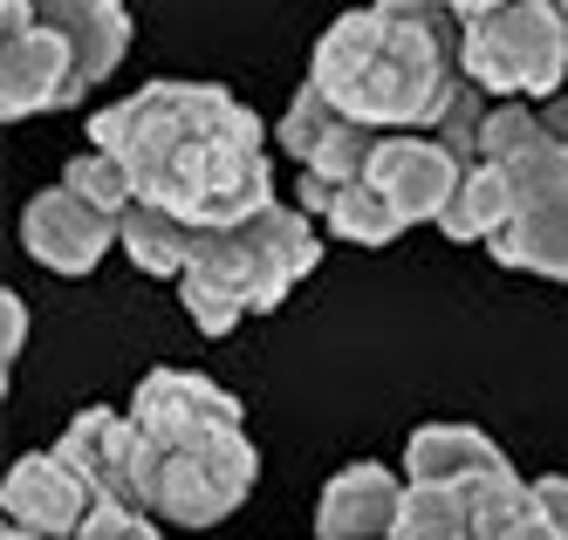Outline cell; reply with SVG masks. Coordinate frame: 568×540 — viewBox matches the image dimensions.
<instances>
[{
    "mask_svg": "<svg viewBox=\"0 0 568 540\" xmlns=\"http://www.w3.org/2000/svg\"><path fill=\"white\" fill-rule=\"evenodd\" d=\"M90 151H110L131 172L138 205L192 233L247 226L274 205L267 131L220 82H144L138 96L90 110Z\"/></svg>",
    "mask_w": 568,
    "mask_h": 540,
    "instance_id": "6da1fadb",
    "label": "cell"
},
{
    "mask_svg": "<svg viewBox=\"0 0 568 540\" xmlns=\"http://www.w3.org/2000/svg\"><path fill=\"white\" fill-rule=\"evenodd\" d=\"M308 82L349 123L371 131H438L466 90V21L438 0H371L322 28Z\"/></svg>",
    "mask_w": 568,
    "mask_h": 540,
    "instance_id": "7a4b0ae2",
    "label": "cell"
},
{
    "mask_svg": "<svg viewBox=\"0 0 568 540\" xmlns=\"http://www.w3.org/2000/svg\"><path fill=\"white\" fill-rule=\"evenodd\" d=\"M322 261V233L302 205H267L247 226L199 233L192 267L179 274V302L206 336H233L247 315H267L295 295V281Z\"/></svg>",
    "mask_w": 568,
    "mask_h": 540,
    "instance_id": "3957f363",
    "label": "cell"
},
{
    "mask_svg": "<svg viewBox=\"0 0 568 540\" xmlns=\"http://www.w3.org/2000/svg\"><path fill=\"white\" fill-rule=\"evenodd\" d=\"M568 75V21L555 0H507L466 21V82L494 103H555Z\"/></svg>",
    "mask_w": 568,
    "mask_h": 540,
    "instance_id": "277c9868",
    "label": "cell"
},
{
    "mask_svg": "<svg viewBox=\"0 0 568 540\" xmlns=\"http://www.w3.org/2000/svg\"><path fill=\"white\" fill-rule=\"evenodd\" d=\"M55 451L90 479L97 507H124V513H151L158 500V479H165V451H158L131 410H110V404H90L75 410L69 431L55 438Z\"/></svg>",
    "mask_w": 568,
    "mask_h": 540,
    "instance_id": "5b68a950",
    "label": "cell"
},
{
    "mask_svg": "<svg viewBox=\"0 0 568 540\" xmlns=\"http://www.w3.org/2000/svg\"><path fill=\"white\" fill-rule=\"evenodd\" d=\"M261 459L247 431H220V438H199L185 451H165V479H158V500L151 520L165 527H220L226 513H240V500L254 492Z\"/></svg>",
    "mask_w": 568,
    "mask_h": 540,
    "instance_id": "8992f818",
    "label": "cell"
},
{
    "mask_svg": "<svg viewBox=\"0 0 568 540\" xmlns=\"http://www.w3.org/2000/svg\"><path fill=\"white\" fill-rule=\"evenodd\" d=\"M131 425L158 451H185L199 438L240 431L247 410H240L233 390H220L213 377H199V369H151V377H138V390H131Z\"/></svg>",
    "mask_w": 568,
    "mask_h": 540,
    "instance_id": "52a82bcc",
    "label": "cell"
},
{
    "mask_svg": "<svg viewBox=\"0 0 568 540\" xmlns=\"http://www.w3.org/2000/svg\"><path fill=\"white\" fill-rule=\"evenodd\" d=\"M21 246H28L34 267L75 281V274L103 267L110 246H124V220L97 213V205L83 192H69V185H49V192H34L28 213H21Z\"/></svg>",
    "mask_w": 568,
    "mask_h": 540,
    "instance_id": "ba28073f",
    "label": "cell"
},
{
    "mask_svg": "<svg viewBox=\"0 0 568 540\" xmlns=\"http://www.w3.org/2000/svg\"><path fill=\"white\" fill-rule=\"evenodd\" d=\"M466 172H473V164L445 144L438 131H390L384 151H377V164H371V185L397 205L404 226H425V220L438 226Z\"/></svg>",
    "mask_w": 568,
    "mask_h": 540,
    "instance_id": "9c48e42d",
    "label": "cell"
},
{
    "mask_svg": "<svg viewBox=\"0 0 568 540\" xmlns=\"http://www.w3.org/2000/svg\"><path fill=\"white\" fill-rule=\"evenodd\" d=\"M0 507H8V527H21V533L83 540V527L97 513V492L62 451H28V459H14L8 486H0Z\"/></svg>",
    "mask_w": 568,
    "mask_h": 540,
    "instance_id": "30bf717a",
    "label": "cell"
},
{
    "mask_svg": "<svg viewBox=\"0 0 568 540\" xmlns=\"http://www.w3.org/2000/svg\"><path fill=\"white\" fill-rule=\"evenodd\" d=\"M90 82H83V62H75V49L49 28L34 21L28 34L0 41V116H34V110H69L83 103Z\"/></svg>",
    "mask_w": 568,
    "mask_h": 540,
    "instance_id": "8fae6325",
    "label": "cell"
},
{
    "mask_svg": "<svg viewBox=\"0 0 568 540\" xmlns=\"http://www.w3.org/2000/svg\"><path fill=\"white\" fill-rule=\"evenodd\" d=\"M404 492H412V479L384 466H343L315 500V540H390Z\"/></svg>",
    "mask_w": 568,
    "mask_h": 540,
    "instance_id": "7c38bea8",
    "label": "cell"
},
{
    "mask_svg": "<svg viewBox=\"0 0 568 540\" xmlns=\"http://www.w3.org/2000/svg\"><path fill=\"white\" fill-rule=\"evenodd\" d=\"M507 451L473 431V425H418L404 445V479L412 486H479V479H507Z\"/></svg>",
    "mask_w": 568,
    "mask_h": 540,
    "instance_id": "4fadbf2b",
    "label": "cell"
},
{
    "mask_svg": "<svg viewBox=\"0 0 568 540\" xmlns=\"http://www.w3.org/2000/svg\"><path fill=\"white\" fill-rule=\"evenodd\" d=\"M34 14H42L75 49L90 90H103V75H116V62L131 55V14H124V0H34Z\"/></svg>",
    "mask_w": 568,
    "mask_h": 540,
    "instance_id": "5bb4252c",
    "label": "cell"
},
{
    "mask_svg": "<svg viewBox=\"0 0 568 540\" xmlns=\"http://www.w3.org/2000/svg\"><path fill=\"white\" fill-rule=\"evenodd\" d=\"M302 213L322 226V233H336L349 246H390L397 233H412L397 220V205L371 185V179H356V185H322V179H302Z\"/></svg>",
    "mask_w": 568,
    "mask_h": 540,
    "instance_id": "9a60e30c",
    "label": "cell"
},
{
    "mask_svg": "<svg viewBox=\"0 0 568 540\" xmlns=\"http://www.w3.org/2000/svg\"><path fill=\"white\" fill-rule=\"evenodd\" d=\"M514 220H520V198H514L507 172H500V164H473V172L459 179V192H453V205H445L438 233H445V240H459V246H473V240L494 246Z\"/></svg>",
    "mask_w": 568,
    "mask_h": 540,
    "instance_id": "2e32d148",
    "label": "cell"
},
{
    "mask_svg": "<svg viewBox=\"0 0 568 540\" xmlns=\"http://www.w3.org/2000/svg\"><path fill=\"white\" fill-rule=\"evenodd\" d=\"M500 267H520V274H541V281H568V192L520 213L494 246H486Z\"/></svg>",
    "mask_w": 568,
    "mask_h": 540,
    "instance_id": "e0dca14e",
    "label": "cell"
},
{
    "mask_svg": "<svg viewBox=\"0 0 568 540\" xmlns=\"http://www.w3.org/2000/svg\"><path fill=\"white\" fill-rule=\"evenodd\" d=\"M192 246H199V233L185 220H172V213H158V205H131L124 213V254L151 281H179L192 267Z\"/></svg>",
    "mask_w": 568,
    "mask_h": 540,
    "instance_id": "ac0fdd59",
    "label": "cell"
},
{
    "mask_svg": "<svg viewBox=\"0 0 568 540\" xmlns=\"http://www.w3.org/2000/svg\"><path fill=\"white\" fill-rule=\"evenodd\" d=\"M390 540H479L473 533V492L466 486H412Z\"/></svg>",
    "mask_w": 568,
    "mask_h": 540,
    "instance_id": "d6986e66",
    "label": "cell"
},
{
    "mask_svg": "<svg viewBox=\"0 0 568 540\" xmlns=\"http://www.w3.org/2000/svg\"><path fill=\"white\" fill-rule=\"evenodd\" d=\"M336 131H343V110H336L329 96H322L315 82H302V90H295V103H288V116L274 123V144L288 151L295 164H315V151L329 144Z\"/></svg>",
    "mask_w": 568,
    "mask_h": 540,
    "instance_id": "ffe728a7",
    "label": "cell"
},
{
    "mask_svg": "<svg viewBox=\"0 0 568 540\" xmlns=\"http://www.w3.org/2000/svg\"><path fill=\"white\" fill-rule=\"evenodd\" d=\"M62 185L69 192H83L97 213H110V220H124L131 205H138V185H131V172L116 164L110 151H83V157H69V172H62Z\"/></svg>",
    "mask_w": 568,
    "mask_h": 540,
    "instance_id": "44dd1931",
    "label": "cell"
},
{
    "mask_svg": "<svg viewBox=\"0 0 568 540\" xmlns=\"http://www.w3.org/2000/svg\"><path fill=\"white\" fill-rule=\"evenodd\" d=\"M486 116H494V96H486L479 82H466V90L453 96V110L438 116V137L453 144L466 164H479V131H486Z\"/></svg>",
    "mask_w": 568,
    "mask_h": 540,
    "instance_id": "7402d4cb",
    "label": "cell"
},
{
    "mask_svg": "<svg viewBox=\"0 0 568 540\" xmlns=\"http://www.w3.org/2000/svg\"><path fill=\"white\" fill-rule=\"evenodd\" d=\"M83 540H158V520L151 513H124V507H97Z\"/></svg>",
    "mask_w": 568,
    "mask_h": 540,
    "instance_id": "603a6c76",
    "label": "cell"
},
{
    "mask_svg": "<svg viewBox=\"0 0 568 540\" xmlns=\"http://www.w3.org/2000/svg\"><path fill=\"white\" fill-rule=\"evenodd\" d=\"M535 507L568 527V472H541V479H535Z\"/></svg>",
    "mask_w": 568,
    "mask_h": 540,
    "instance_id": "cb8c5ba5",
    "label": "cell"
},
{
    "mask_svg": "<svg viewBox=\"0 0 568 540\" xmlns=\"http://www.w3.org/2000/svg\"><path fill=\"white\" fill-rule=\"evenodd\" d=\"M500 540H568V527H561V520H548L541 507H527V513H520Z\"/></svg>",
    "mask_w": 568,
    "mask_h": 540,
    "instance_id": "d4e9b609",
    "label": "cell"
},
{
    "mask_svg": "<svg viewBox=\"0 0 568 540\" xmlns=\"http://www.w3.org/2000/svg\"><path fill=\"white\" fill-rule=\"evenodd\" d=\"M0 315H8V363L21 356V343H28V302L21 295H8V302H0Z\"/></svg>",
    "mask_w": 568,
    "mask_h": 540,
    "instance_id": "484cf974",
    "label": "cell"
},
{
    "mask_svg": "<svg viewBox=\"0 0 568 540\" xmlns=\"http://www.w3.org/2000/svg\"><path fill=\"white\" fill-rule=\"evenodd\" d=\"M541 131H548V137H555V144L568 151V90H561L555 103H541Z\"/></svg>",
    "mask_w": 568,
    "mask_h": 540,
    "instance_id": "4316f807",
    "label": "cell"
},
{
    "mask_svg": "<svg viewBox=\"0 0 568 540\" xmlns=\"http://www.w3.org/2000/svg\"><path fill=\"white\" fill-rule=\"evenodd\" d=\"M438 8H453L459 21H479V14H494V8H507V0H438Z\"/></svg>",
    "mask_w": 568,
    "mask_h": 540,
    "instance_id": "83f0119b",
    "label": "cell"
},
{
    "mask_svg": "<svg viewBox=\"0 0 568 540\" xmlns=\"http://www.w3.org/2000/svg\"><path fill=\"white\" fill-rule=\"evenodd\" d=\"M555 8H561V21H568V0H555Z\"/></svg>",
    "mask_w": 568,
    "mask_h": 540,
    "instance_id": "f1b7e54d",
    "label": "cell"
}]
</instances>
